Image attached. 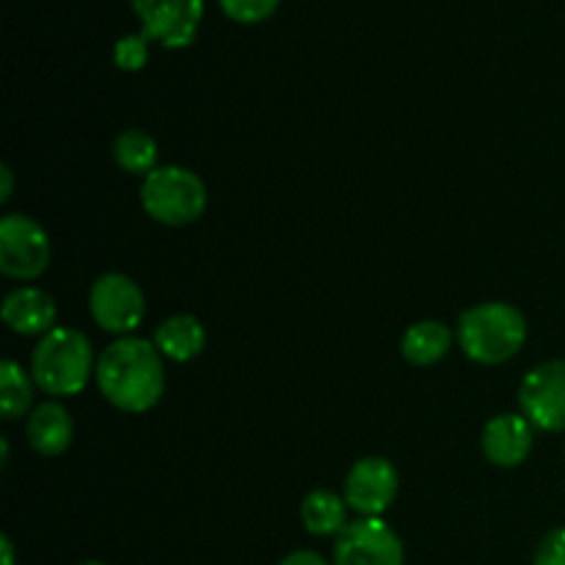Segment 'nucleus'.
<instances>
[{
    "mask_svg": "<svg viewBox=\"0 0 565 565\" xmlns=\"http://www.w3.org/2000/svg\"><path fill=\"white\" fill-rule=\"evenodd\" d=\"M204 345H207V331H204L202 320L193 315H171L154 329V348L160 351V356L177 364L196 359Z\"/></svg>",
    "mask_w": 565,
    "mask_h": 565,
    "instance_id": "14",
    "label": "nucleus"
},
{
    "mask_svg": "<svg viewBox=\"0 0 565 565\" xmlns=\"http://www.w3.org/2000/svg\"><path fill=\"white\" fill-rule=\"evenodd\" d=\"M301 522L307 533L318 535V539H329V535H340L348 527V502L345 497L334 494L329 489H318L312 494L303 497L301 502Z\"/></svg>",
    "mask_w": 565,
    "mask_h": 565,
    "instance_id": "16",
    "label": "nucleus"
},
{
    "mask_svg": "<svg viewBox=\"0 0 565 565\" xmlns=\"http://www.w3.org/2000/svg\"><path fill=\"white\" fill-rule=\"evenodd\" d=\"M533 425L524 419V414H497L486 423L480 447L486 461L500 469H513L527 461L533 452Z\"/></svg>",
    "mask_w": 565,
    "mask_h": 565,
    "instance_id": "11",
    "label": "nucleus"
},
{
    "mask_svg": "<svg viewBox=\"0 0 565 565\" xmlns=\"http://www.w3.org/2000/svg\"><path fill=\"white\" fill-rule=\"evenodd\" d=\"M50 237L31 215L9 213L0 218V270L9 279L31 281L47 270Z\"/></svg>",
    "mask_w": 565,
    "mask_h": 565,
    "instance_id": "5",
    "label": "nucleus"
},
{
    "mask_svg": "<svg viewBox=\"0 0 565 565\" xmlns=\"http://www.w3.org/2000/svg\"><path fill=\"white\" fill-rule=\"evenodd\" d=\"M114 160L127 174H152L158 169V141L147 130L130 127V130L116 136Z\"/></svg>",
    "mask_w": 565,
    "mask_h": 565,
    "instance_id": "17",
    "label": "nucleus"
},
{
    "mask_svg": "<svg viewBox=\"0 0 565 565\" xmlns=\"http://www.w3.org/2000/svg\"><path fill=\"white\" fill-rule=\"evenodd\" d=\"M397 489H401V475L395 463L381 456H370L353 463L342 497L359 516H381L395 502Z\"/></svg>",
    "mask_w": 565,
    "mask_h": 565,
    "instance_id": "10",
    "label": "nucleus"
},
{
    "mask_svg": "<svg viewBox=\"0 0 565 565\" xmlns=\"http://www.w3.org/2000/svg\"><path fill=\"white\" fill-rule=\"evenodd\" d=\"M456 340L475 364H505L527 342V318L513 303H478L458 318Z\"/></svg>",
    "mask_w": 565,
    "mask_h": 565,
    "instance_id": "2",
    "label": "nucleus"
},
{
    "mask_svg": "<svg viewBox=\"0 0 565 565\" xmlns=\"http://www.w3.org/2000/svg\"><path fill=\"white\" fill-rule=\"evenodd\" d=\"M99 392L114 408L143 414L160 403L166 392L163 356L143 337H119L97 359L94 370Z\"/></svg>",
    "mask_w": 565,
    "mask_h": 565,
    "instance_id": "1",
    "label": "nucleus"
},
{
    "mask_svg": "<svg viewBox=\"0 0 565 565\" xmlns=\"http://www.w3.org/2000/svg\"><path fill=\"white\" fill-rule=\"evenodd\" d=\"M33 375L17 362L6 359L0 364V408H3V419H17L31 408L33 403Z\"/></svg>",
    "mask_w": 565,
    "mask_h": 565,
    "instance_id": "18",
    "label": "nucleus"
},
{
    "mask_svg": "<svg viewBox=\"0 0 565 565\" xmlns=\"http://www.w3.org/2000/svg\"><path fill=\"white\" fill-rule=\"evenodd\" d=\"M141 204L149 218L163 226H188L202 218L207 188L182 166H158L141 182Z\"/></svg>",
    "mask_w": 565,
    "mask_h": 565,
    "instance_id": "4",
    "label": "nucleus"
},
{
    "mask_svg": "<svg viewBox=\"0 0 565 565\" xmlns=\"http://www.w3.org/2000/svg\"><path fill=\"white\" fill-rule=\"evenodd\" d=\"M97 370L94 364L92 340L83 331L70 326H55L39 337L31 353L33 384L53 397H75L88 386V379Z\"/></svg>",
    "mask_w": 565,
    "mask_h": 565,
    "instance_id": "3",
    "label": "nucleus"
},
{
    "mask_svg": "<svg viewBox=\"0 0 565 565\" xmlns=\"http://www.w3.org/2000/svg\"><path fill=\"white\" fill-rule=\"evenodd\" d=\"M77 565H103L99 561H81Z\"/></svg>",
    "mask_w": 565,
    "mask_h": 565,
    "instance_id": "25",
    "label": "nucleus"
},
{
    "mask_svg": "<svg viewBox=\"0 0 565 565\" xmlns=\"http://www.w3.org/2000/svg\"><path fill=\"white\" fill-rule=\"evenodd\" d=\"M533 565H565V527L552 530L541 539Z\"/></svg>",
    "mask_w": 565,
    "mask_h": 565,
    "instance_id": "21",
    "label": "nucleus"
},
{
    "mask_svg": "<svg viewBox=\"0 0 565 565\" xmlns=\"http://www.w3.org/2000/svg\"><path fill=\"white\" fill-rule=\"evenodd\" d=\"M143 33L169 50H182L196 39L204 0H130Z\"/></svg>",
    "mask_w": 565,
    "mask_h": 565,
    "instance_id": "9",
    "label": "nucleus"
},
{
    "mask_svg": "<svg viewBox=\"0 0 565 565\" xmlns=\"http://www.w3.org/2000/svg\"><path fill=\"white\" fill-rule=\"evenodd\" d=\"M406 550L381 516H362L334 541V565H403Z\"/></svg>",
    "mask_w": 565,
    "mask_h": 565,
    "instance_id": "8",
    "label": "nucleus"
},
{
    "mask_svg": "<svg viewBox=\"0 0 565 565\" xmlns=\"http://www.w3.org/2000/svg\"><path fill=\"white\" fill-rule=\"evenodd\" d=\"M0 180H3V191H0V202H9L11 188H14V174H11L9 166H0Z\"/></svg>",
    "mask_w": 565,
    "mask_h": 565,
    "instance_id": "23",
    "label": "nucleus"
},
{
    "mask_svg": "<svg viewBox=\"0 0 565 565\" xmlns=\"http://www.w3.org/2000/svg\"><path fill=\"white\" fill-rule=\"evenodd\" d=\"M0 315L14 334L44 337L55 329L58 309H55L53 298L39 287H17L3 298Z\"/></svg>",
    "mask_w": 565,
    "mask_h": 565,
    "instance_id": "12",
    "label": "nucleus"
},
{
    "mask_svg": "<svg viewBox=\"0 0 565 565\" xmlns=\"http://www.w3.org/2000/svg\"><path fill=\"white\" fill-rule=\"evenodd\" d=\"M88 309L103 331L130 337L147 315V298L127 274H103L88 290Z\"/></svg>",
    "mask_w": 565,
    "mask_h": 565,
    "instance_id": "6",
    "label": "nucleus"
},
{
    "mask_svg": "<svg viewBox=\"0 0 565 565\" xmlns=\"http://www.w3.org/2000/svg\"><path fill=\"white\" fill-rule=\"evenodd\" d=\"M224 14L230 20L243 22V25H254V22H263L279 9L281 0H218Z\"/></svg>",
    "mask_w": 565,
    "mask_h": 565,
    "instance_id": "20",
    "label": "nucleus"
},
{
    "mask_svg": "<svg viewBox=\"0 0 565 565\" xmlns=\"http://www.w3.org/2000/svg\"><path fill=\"white\" fill-rule=\"evenodd\" d=\"M452 331L439 320H419L406 329L401 340V353L414 367H430L441 362L452 348Z\"/></svg>",
    "mask_w": 565,
    "mask_h": 565,
    "instance_id": "15",
    "label": "nucleus"
},
{
    "mask_svg": "<svg viewBox=\"0 0 565 565\" xmlns=\"http://www.w3.org/2000/svg\"><path fill=\"white\" fill-rule=\"evenodd\" d=\"M0 552H3V565H14V544L9 535H0Z\"/></svg>",
    "mask_w": 565,
    "mask_h": 565,
    "instance_id": "24",
    "label": "nucleus"
},
{
    "mask_svg": "<svg viewBox=\"0 0 565 565\" xmlns=\"http://www.w3.org/2000/svg\"><path fill=\"white\" fill-rule=\"evenodd\" d=\"M519 408L533 428L565 434V359H552L524 375Z\"/></svg>",
    "mask_w": 565,
    "mask_h": 565,
    "instance_id": "7",
    "label": "nucleus"
},
{
    "mask_svg": "<svg viewBox=\"0 0 565 565\" xmlns=\"http://www.w3.org/2000/svg\"><path fill=\"white\" fill-rule=\"evenodd\" d=\"M149 42L152 39L147 33H127L119 42L114 44V61L119 70L125 72H138L147 66L149 61Z\"/></svg>",
    "mask_w": 565,
    "mask_h": 565,
    "instance_id": "19",
    "label": "nucleus"
},
{
    "mask_svg": "<svg viewBox=\"0 0 565 565\" xmlns=\"http://www.w3.org/2000/svg\"><path fill=\"white\" fill-rule=\"evenodd\" d=\"M279 565H329V561L312 550H296L290 552V555H287Z\"/></svg>",
    "mask_w": 565,
    "mask_h": 565,
    "instance_id": "22",
    "label": "nucleus"
},
{
    "mask_svg": "<svg viewBox=\"0 0 565 565\" xmlns=\"http://www.w3.org/2000/svg\"><path fill=\"white\" fill-rule=\"evenodd\" d=\"M72 436H75L72 414L66 412L58 401L42 403V406L33 408L31 417H28L25 439L39 456H61V452L70 450Z\"/></svg>",
    "mask_w": 565,
    "mask_h": 565,
    "instance_id": "13",
    "label": "nucleus"
}]
</instances>
